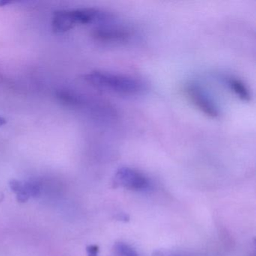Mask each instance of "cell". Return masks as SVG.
<instances>
[{"mask_svg": "<svg viewBox=\"0 0 256 256\" xmlns=\"http://www.w3.org/2000/svg\"><path fill=\"white\" fill-rule=\"evenodd\" d=\"M114 20L113 16L107 12L94 8H78L56 12L52 20L53 30L56 32H64L72 29L77 24H102Z\"/></svg>", "mask_w": 256, "mask_h": 256, "instance_id": "cell-2", "label": "cell"}, {"mask_svg": "<svg viewBox=\"0 0 256 256\" xmlns=\"http://www.w3.org/2000/svg\"><path fill=\"white\" fill-rule=\"evenodd\" d=\"M10 185L11 190L17 196L19 202H25L30 198V196L28 194V191H26L24 182H22V181L16 180H13L10 182Z\"/></svg>", "mask_w": 256, "mask_h": 256, "instance_id": "cell-7", "label": "cell"}, {"mask_svg": "<svg viewBox=\"0 0 256 256\" xmlns=\"http://www.w3.org/2000/svg\"><path fill=\"white\" fill-rule=\"evenodd\" d=\"M114 256H138L137 252L125 242H118L113 248Z\"/></svg>", "mask_w": 256, "mask_h": 256, "instance_id": "cell-8", "label": "cell"}, {"mask_svg": "<svg viewBox=\"0 0 256 256\" xmlns=\"http://www.w3.org/2000/svg\"><path fill=\"white\" fill-rule=\"evenodd\" d=\"M154 256H199L196 254H186V253L174 252L158 251Z\"/></svg>", "mask_w": 256, "mask_h": 256, "instance_id": "cell-9", "label": "cell"}, {"mask_svg": "<svg viewBox=\"0 0 256 256\" xmlns=\"http://www.w3.org/2000/svg\"><path fill=\"white\" fill-rule=\"evenodd\" d=\"M94 36L98 41L118 44L128 41L131 32L125 26L114 23L113 20L98 25L94 30Z\"/></svg>", "mask_w": 256, "mask_h": 256, "instance_id": "cell-5", "label": "cell"}, {"mask_svg": "<svg viewBox=\"0 0 256 256\" xmlns=\"http://www.w3.org/2000/svg\"><path fill=\"white\" fill-rule=\"evenodd\" d=\"M84 80L97 89L124 96L142 95L148 90L144 80L119 73L91 72L84 76Z\"/></svg>", "mask_w": 256, "mask_h": 256, "instance_id": "cell-1", "label": "cell"}, {"mask_svg": "<svg viewBox=\"0 0 256 256\" xmlns=\"http://www.w3.org/2000/svg\"><path fill=\"white\" fill-rule=\"evenodd\" d=\"M228 84L230 90L242 101L250 102L251 100V92L250 89L242 80L235 78H230L228 80Z\"/></svg>", "mask_w": 256, "mask_h": 256, "instance_id": "cell-6", "label": "cell"}, {"mask_svg": "<svg viewBox=\"0 0 256 256\" xmlns=\"http://www.w3.org/2000/svg\"><path fill=\"white\" fill-rule=\"evenodd\" d=\"M187 96L192 104L202 113L211 118L220 116V110L206 90L196 84H190L186 88Z\"/></svg>", "mask_w": 256, "mask_h": 256, "instance_id": "cell-3", "label": "cell"}, {"mask_svg": "<svg viewBox=\"0 0 256 256\" xmlns=\"http://www.w3.org/2000/svg\"><path fill=\"white\" fill-rule=\"evenodd\" d=\"M114 182L118 186L134 191H144L150 186L149 180L144 174L130 167L120 168L115 173Z\"/></svg>", "mask_w": 256, "mask_h": 256, "instance_id": "cell-4", "label": "cell"}, {"mask_svg": "<svg viewBox=\"0 0 256 256\" xmlns=\"http://www.w3.org/2000/svg\"><path fill=\"white\" fill-rule=\"evenodd\" d=\"M88 256H98V247L97 246H89L86 248Z\"/></svg>", "mask_w": 256, "mask_h": 256, "instance_id": "cell-10", "label": "cell"}]
</instances>
